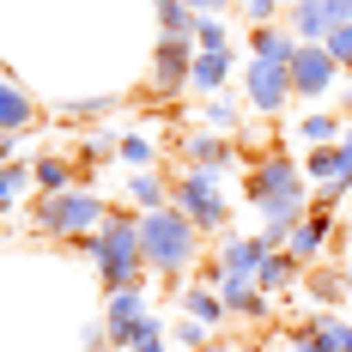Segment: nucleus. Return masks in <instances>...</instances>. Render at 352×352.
<instances>
[{
	"label": "nucleus",
	"instance_id": "obj_1",
	"mask_svg": "<svg viewBox=\"0 0 352 352\" xmlns=\"http://www.w3.org/2000/svg\"><path fill=\"white\" fill-rule=\"evenodd\" d=\"M140 243H146V267L164 285H176L182 274H195V267L207 261V255H201V231H195L176 207L140 212Z\"/></svg>",
	"mask_w": 352,
	"mask_h": 352
},
{
	"label": "nucleus",
	"instance_id": "obj_2",
	"mask_svg": "<svg viewBox=\"0 0 352 352\" xmlns=\"http://www.w3.org/2000/svg\"><path fill=\"white\" fill-rule=\"evenodd\" d=\"M91 261H98L104 292H134V285L152 274V267H146V243H140V219H134V212H109L104 231H98Z\"/></svg>",
	"mask_w": 352,
	"mask_h": 352
},
{
	"label": "nucleus",
	"instance_id": "obj_3",
	"mask_svg": "<svg viewBox=\"0 0 352 352\" xmlns=\"http://www.w3.org/2000/svg\"><path fill=\"white\" fill-rule=\"evenodd\" d=\"M104 219H109V207L91 195V188H61V195H36L31 231L36 237H61V243H73V237L104 231Z\"/></svg>",
	"mask_w": 352,
	"mask_h": 352
},
{
	"label": "nucleus",
	"instance_id": "obj_4",
	"mask_svg": "<svg viewBox=\"0 0 352 352\" xmlns=\"http://www.w3.org/2000/svg\"><path fill=\"white\" fill-rule=\"evenodd\" d=\"M170 207L201 231V237H212V231H225L231 225V207L219 201V188H212L207 170H176L170 176Z\"/></svg>",
	"mask_w": 352,
	"mask_h": 352
},
{
	"label": "nucleus",
	"instance_id": "obj_5",
	"mask_svg": "<svg viewBox=\"0 0 352 352\" xmlns=\"http://www.w3.org/2000/svg\"><path fill=\"white\" fill-rule=\"evenodd\" d=\"M243 195L255 201V207H274V201L304 195V170H298V158H285L280 146H267V152L243 170Z\"/></svg>",
	"mask_w": 352,
	"mask_h": 352
},
{
	"label": "nucleus",
	"instance_id": "obj_6",
	"mask_svg": "<svg viewBox=\"0 0 352 352\" xmlns=\"http://www.w3.org/2000/svg\"><path fill=\"white\" fill-rule=\"evenodd\" d=\"M104 334H109V346H116V352H134L140 340H158V334H164V322H158L152 310H146L140 285H134V292H109Z\"/></svg>",
	"mask_w": 352,
	"mask_h": 352
},
{
	"label": "nucleus",
	"instance_id": "obj_7",
	"mask_svg": "<svg viewBox=\"0 0 352 352\" xmlns=\"http://www.w3.org/2000/svg\"><path fill=\"white\" fill-rule=\"evenodd\" d=\"M195 43H176V36H158V49H152V67L140 79V98H176L188 79H195Z\"/></svg>",
	"mask_w": 352,
	"mask_h": 352
},
{
	"label": "nucleus",
	"instance_id": "obj_8",
	"mask_svg": "<svg viewBox=\"0 0 352 352\" xmlns=\"http://www.w3.org/2000/svg\"><path fill=\"white\" fill-rule=\"evenodd\" d=\"M249 109L255 116H280L298 91H292V61H274V55H255L249 61Z\"/></svg>",
	"mask_w": 352,
	"mask_h": 352
},
{
	"label": "nucleus",
	"instance_id": "obj_9",
	"mask_svg": "<svg viewBox=\"0 0 352 352\" xmlns=\"http://www.w3.org/2000/svg\"><path fill=\"white\" fill-rule=\"evenodd\" d=\"M292 36L298 43H328V31L352 25V0H292Z\"/></svg>",
	"mask_w": 352,
	"mask_h": 352
},
{
	"label": "nucleus",
	"instance_id": "obj_10",
	"mask_svg": "<svg viewBox=\"0 0 352 352\" xmlns=\"http://www.w3.org/2000/svg\"><path fill=\"white\" fill-rule=\"evenodd\" d=\"M334 73H340V61L322 43H298V55H292V91L298 98H322L334 85Z\"/></svg>",
	"mask_w": 352,
	"mask_h": 352
},
{
	"label": "nucleus",
	"instance_id": "obj_11",
	"mask_svg": "<svg viewBox=\"0 0 352 352\" xmlns=\"http://www.w3.org/2000/svg\"><path fill=\"white\" fill-rule=\"evenodd\" d=\"M267 255H274V243H267V237H231L212 261H219V280H255ZM212 292H219V285H212Z\"/></svg>",
	"mask_w": 352,
	"mask_h": 352
},
{
	"label": "nucleus",
	"instance_id": "obj_12",
	"mask_svg": "<svg viewBox=\"0 0 352 352\" xmlns=\"http://www.w3.org/2000/svg\"><path fill=\"white\" fill-rule=\"evenodd\" d=\"M304 176H316V182H352V128L340 140H328V146H310Z\"/></svg>",
	"mask_w": 352,
	"mask_h": 352
},
{
	"label": "nucleus",
	"instance_id": "obj_13",
	"mask_svg": "<svg viewBox=\"0 0 352 352\" xmlns=\"http://www.w3.org/2000/svg\"><path fill=\"white\" fill-rule=\"evenodd\" d=\"M25 128H36L31 91H25L19 79H6V73H0V134H25Z\"/></svg>",
	"mask_w": 352,
	"mask_h": 352
},
{
	"label": "nucleus",
	"instance_id": "obj_14",
	"mask_svg": "<svg viewBox=\"0 0 352 352\" xmlns=\"http://www.w3.org/2000/svg\"><path fill=\"white\" fill-rule=\"evenodd\" d=\"M176 152H182V164H188V170H207V176L231 164L225 134H182V146H176Z\"/></svg>",
	"mask_w": 352,
	"mask_h": 352
},
{
	"label": "nucleus",
	"instance_id": "obj_15",
	"mask_svg": "<svg viewBox=\"0 0 352 352\" xmlns=\"http://www.w3.org/2000/svg\"><path fill=\"white\" fill-rule=\"evenodd\" d=\"M328 219H334V212H328V207H316V201H310V212H304V225H298V231H292V237H285V249H292V255H298V261H304V267H310V261H316V249H322V237H328Z\"/></svg>",
	"mask_w": 352,
	"mask_h": 352
},
{
	"label": "nucleus",
	"instance_id": "obj_16",
	"mask_svg": "<svg viewBox=\"0 0 352 352\" xmlns=\"http://www.w3.org/2000/svg\"><path fill=\"white\" fill-rule=\"evenodd\" d=\"M219 298H225L231 316H249V322L267 316V292H261L255 280H219Z\"/></svg>",
	"mask_w": 352,
	"mask_h": 352
},
{
	"label": "nucleus",
	"instance_id": "obj_17",
	"mask_svg": "<svg viewBox=\"0 0 352 352\" xmlns=\"http://www.w3.org/2000/svg\"><path fill=\"white\" fill-rule=\"evenodd\" d=\"M152 6H158V36L195 43V31H201V12H188L182 0H152Z\"/></svg>",
	"mask_w": 352,
	"mask_h": 352
},
{
	"label": "nucleus",
	"instance_id": "obj_18",
	"mask_svg": "<svg viewBox=\"0 0 352 352\" xmlns=\"http://www.w3.org/2000/svg\"><path fill=\"white\" fill-rule=\"evenodd\" d=\"M298 274H304V261H298L292 249H274V255L261 261V274H255V285H261V292L274 298V292H285V285L298 280Z\"/></svg>",
	"mask_w": 352,
	"mask_h": 352
},
{
	"label": "nucleus",
	"instance_id": "obj_19",
	"mask_svg": "<svg viewBox=\"0 0 352 352\" xmlns=\"http://www.w3.org/2000/svg\"><path fill=\"white\" fill-rule=\"evenodd\" d=\"M304 340H316L322 352H352V322H340V316H310V322H304Z\"/></svg>",
	"mask_w": 352,
	"mask_h": 352
},
{
	"label": "nucleus",
	"instance_id": "obj_20",
	"mask_svg": "<svg viewBox=\"0 0 352 352\" xmlns=\"http://www.w3.org/2000/svg\"><path fill=\"white\" fill-rule=\"evenodd\" d=\"M225 73H231V55H225V49H201V55H195V79H188V85L212 98V91L225 85Z\"/></svg>",
	"mask_w": 352,
	"mask_h": 352
},
{
	"label": "nucleus",
	"instance_id": "obj_21",
	"mask_svg": "<svg viewBox=\"0 0 352 352\" xmlns=\"http://www.w3.org/2000/svg\"><path fill=\"white\" fill-rule=\"evenodd\" d=\"M31 170H36V195H61V188H73V158H31Z\"/></svg>",
	"mask_w": 352,
	"mask_h": 352
},
{
	"label": "nucleus",
	"instance_id": "obj_22",
	"mask_svg": "<svg viewBox=\"0 0 352 352\" xmlns=\"http://www.w3.org/2000/svg\"><path fill=\"white\" fill-rule=\"evenodd\" d=\"M128 195H134V201H140L146 212H158V207H170V176L134 170V182H128Z\"/></svg>",
	"mask_w": 352,
	"mask_h": 352
},
{
	"label": "nucleus",
	"instance_id": "obj_23",
	"mask_svg": "<svg viewBox=\"0 0 352 352\" xmlns=\"http://www.w3.org/2000/svg\"><path fill=\"white\" fill-rule=\"evenodd\" d=\"M182 304H188V316L201 322V328H219V322L231 316V310H225V298H219V292H212V285H195V292H188V298H182Z\"/></svg>",
	"mask_w": 352,
	"mask_h": 352
},
{
	"label": "nucleus",
	"instance_id": "obj_24",
	"mask_svg": "<svg viewBox=\"0 0 352 352\" xmlns=\"http://www.w3.org/2000/svg\"><path fill=\"white\" fill-rule=\"evenodd\" d=\"M346 128H340V116H304V146H328L340 140Z\"/></svg>",
	"mask_w": 352,
	"mask_h": 352
},
{
	"label": "nucleus",
	"instance_id": "obj_25",
	"mask_svg": "<svg viewBox=\"0 0 352 352\" xmlns=\"http://www.w3.org/2000/svg\"><path fill=\"white\" fill-rule=\"evenodd\" d=\"M122 158H128V164H140V170H152V164H158V152H152V140H146V134H128V140H122Z\"/></svg>",
	"mask_w": 352,
	"mask_h": 352
},
{
	"label": "nucleus",
	"instance_id": "obj_26",
	"mask_svg": "<svg viewBox=\"0 0 352 352\" xmlns=\"http://www.w3.org/2000/svg\"><path fill=\"white\" fill-rule=\"evenodd\" d=\"M340 67H352V25H340V31H328V43H322Z\"/></svg>",
	"mask_w": 352,
	"mask_h": 352
},
{
	"label": "nucleus",
	"instance_id": "obj_27",
	"mask_svg": "<svg viewBox=\"0 0 352 352\" xmlns=\"http://www.w3.org/2000/svg\"><path fill=\"white\" fill-rule=\"evenodd\" d=\"M237 6H249V19H255V25H274V19H280V6H292V0H237Z\"/></svg>",
	"mask_w": 352,
	"mask_h": 352
},
{
	"label": "nucleus",
	"instance_id": "obj_28",
	"mask_svg": "<svg viewBox=\"0 0 352 352\" xmlns=\"http://www.w3.org/2000/svg\"><path fill=\"white\" fill-rule=\"evenodd\" d=\"M195 49H225V25H219V19H201V31H195Z\"/></svg>",
	"mask_w": 352,
	"mask_h": 352
},
{
	"label": "nucleus",
	"instance_id": "obj_29",
	"mask_svg": "<svg viewBox=\"0 0 352 352\" xmlns=\"http://www.w3.org/2000/svg\"><path fill=\"white\" fill-rule=\"evenodd\" d=\"M207 122H212V128H219V134H225V128L237 122V116H231V104H225L219 91H212V98H207Z\"/></svg>",
	"mask_w": 352,
	"mask_h": 352
},
{
	"label": "nucleus",
	"instance_id": "obj_30",
	"mask_svg": "<svg viewBox=\"0 0 352 352\" xmlns=\"http://www.w3.org/2000/svg\"><path fill=\"white\" fill-rule=\"evenodd\" d=\"M176 340H182V346H201V340H207V328H201V322H182V328H176Z\"/></svg>",
	"mask_w": 352,
	"mask_h": 352
},
{
	"label": "nucleus",
	"instance_id": "obj_31",
	"mask_svg": "<svg viewBox=\"0 0 352 352\" xmlns=\"http://www.w3.org/2000/svg\"><path fill=\"white\" fill-rule=\"evenodd\" d=\"M73 109V116H85V122H91V116H104V109H109V98H85V104H67Z\"/></svg>",
	"mask_w": 352,
	"mask_h": 352
},
{
	"label": "nucleus",
	"instance_id": "obj_32",
	"mask_svg": "<svg viewBox=\"0 0 352 352\" xmlns=\"http://www.w3.org/2000/svg\"><path fill=\"white\" fill-rule=\"evenodd\" d=\"M292 352H322L316 340H304V334H298V340H292Z\"/></svg>",
	"mask_w": 352,
	"mask_h": 352
},
{
	"label": "nucleus",
	"instance_id": "obj_33",
	"mask_svg": "<svg viewBox=\"0 0 352 352\" xmlns=\"http://www.w3.org/2000/svg\"><path fill=\"white\" fill-rule=\"evenodd\" d=\"M134 352H164V334H158V340H140Z\"/></svg>",
	"mask_w": 352,
	"mask_h": 352
},
{
	"label": "nucleus",
	"instance_id": "obj_34",
	"mask_svg": "<svg viewBox=\"0 0 352 352\" xmlns=\"http://www.w3.org/2000/svg\"><path fill=\"white\" fill-rule=\"evenodd\" d=\"M91 352H104V346H91Z\"/></svg>",
	"mask_w": 352,
	"mask_h": 352
},
{
	"label": "nucleus",
	"instance_id": "obj_35",
	"mask_svg": "<svg viewBox=\"0 0 352 352\" xmlns=\"http://www.w3.org/2000/svg\"><path fill=\"white\" fill-rule=\"evenodd\" d=\"M346 274H352V267H346Z\"/></svg>",
	"mask_w": 352,
	"mask_h": 352
}]
</instances>
